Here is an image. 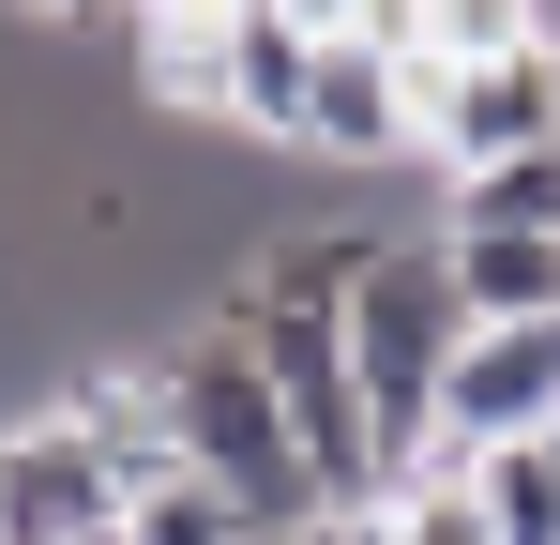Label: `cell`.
<instances>
[{
    "label": "cell",
    "instance_id": "obj_13",
    "mask_svg": "<svg viewBox=\"0 0 560 545\" xmlns=\"http://www.w3.org/2000/svg\"><path fill=\"white\" fill-rule=\"evenodd\" d=\"M258 545H349V515H288V531H258Z\"/></svg>",
    "mask_w": 560,
    "mask_h": 545
},
{
    "label": "cell",
    "instance_id": "obj_9",
    "mask_svg": "<svg viewBox=\"0 0 560 545\" xmlns=\"http://www.w3.org/2000/svg\"><path fill=\"white\" fill-rule=\"evenodd\" d=\"M469 500H485L500 545H560V469H546V440H485V454H469Z\"/></svg>",
    "mask_w": 560,
    "mask_h": 545
},
{
    "label": "cell",
    "instance_id": "obj_12",
    "mask_svg": "<svg viewBox=\"0 0 560 545\" xmlns=\"http://www.w3.org/2000/svg\"><path fill=\"white\" fill-rule=\"evenodd\" d=\"M378 515H394V545H500V531H485V500H469V469H409Z\"/></svg>",
    "mask_w": 560,
    "mask_h": 545
},
{
    "label": "cell",
    "instance_id": "obj_1",
    "mask_svg": "<svg viewBox=\"0 0 560 545\" xmlns=\"http://www.w3.org/2000/svg\"><path fill=\"white\" fill-rule=\"evenodd\" d=\"M334 334H349V379H364V425H378V500L409 485V469H469L455 440H440V363H455L469 334V303H455V272H440V228L409 243H378L364 288L334 303Z\"/></svg>",
    "mask_w": 560,
    "mask_h": 545
},
{
    "label": "cell",
    "instance_id": "obj_14",
    "mask_svg": "<svg viewBox=\"0 0 560 545\" xmlns=\"http://www.w3.org/2000/svg\"><path fill=\"white\" fill-rule=\"evenodd\" d=\"M15 15H46V31H92V15H106V0H15Z\"/></svg>",
    "mask_w": 560,
    "mask_h": 545
},
{
    "label": "cell",
    "instance_id": "obj_7",
    "mask_svg": "<svg viewBox=\"0 0 560 545\" xmlns=\"http://www.w3.org/2000/svg\"><path fill=\"white\" fill-rule=\"evenodd\" d=\"M303 77H318V31L288 0H228V137L303 152Z\"/></svg>",
    "mask_w": 560,
    "mask_h": 545
},
{
    "label": "cell",
    "instance_id": "obj_10",
    "mask_svg": "<svg viewBox=\"0 0 560 545\" xmlns=\"http://www.w3.org/2000/svg\"><path fill=\"white\" fill-rule=\"evenodd\" d=\"M440 228H560V137H546V152L455 167V212H440Z\"/></svg>",
    "mask_w": 560,
    "mask_h": 545
},
{
    "label": "cell",
    "instance_id": "obj_4",
    "mask_svg": "<svg viewBox=\"0 0 560 545\" xmlns=\"http://www.w3.org/2000/svg\"><path fill=\"white\" fill-rule=\"evenodd\" d=\"M303 152H318V167H394V152H424V61L378 46V31H318Z\"/></svg>",
    "mask_w": 560,
    "mask_h": 545
},
{
    "label": "cell",
    "instance_id": "obj_3",
    "mask_svg": "<svg viewBox=\"0 0 560 545\" xmlns=\"http://www.w3.org/2000/svg\"><path fill=\"white\" fill-rule=\"evenodd\" d=\"M424 61V46H409ZM560 137V31H515L485 61H424V152L485 167V152H546Z\"/></svg>",
    "mask_w": 560,
    "mask_h": 545
},
{
    "label": "cell",
    "instance_id": "obj_2",
    "mask_svg": "<svg viewBox=\"0 0 560 545\" xmlns=\"http://www.w3.org/2000/svg\"><path fill=\"white\" fill-rule=\"evenodd\" d=\"M152 379H167V440H183L197 485H228L258 531H288V515H318V469H303V440H288L273 379H258V349L197 303L183 334H152Z\"/></svg>",
    "mask_w": 560,
    "mask_h": 545
},
{
    "label": "cell",
    "instance_id": "obj_15",
    "mask_svg": "<svg viewBox=\"0 0 560 545\" xmlns=\"http://www.w3.org/2000/svg\"><path fill=\"white\" fill-rule=\"evenodd\" d=\"M349 545H394V515H378V500H364V515H349Z\"/></svg>",
    "mask_w": 560,
    "mask_h": 545
},
{
    "label": "cell",
    "instance_id": "obj_8",
    "mask_svg": "<svg viewBox=\"0 0 560 545\" xmlns=\"http://www.w3.org/2000/svg\"><path fill=\"white\" fill-rule=\"evenodd\" d=\"M469 318H560V228H440Z\"/></svg>",
    "mask_w": 560,
    "mask_h": 545
},
{
    "label": "cell",
    "instance_id": "obj_5",
    "mask_svg": "<svg viewBox=\"0 0 560 545\" xmlns=\"http://www.w3.org/2000/svg\"><path fill=\"white\" fill-rule=\"evenodd\" d=\"M560 425V318H469L455 363H440V440H546Z\"/></svg>",
    "mask_w": 560,
    "mask_h": 545
},
{
    "label": "cell",
    "instance_id": "obj_11",
    "mask_svg": "<svg viewBox=\"0 0 560 545\" xmlns=\"http://www.w3.org/2000/svg\"><path fill=\"white\" fill-rule=\"evenodd\" d=\"M121 545H258V515H243L228 485L167 469V485H137V500H121Z\"/></svg>",
    "mask_w": 560,
    "mask_h": 545
},
{
    "label": "cell",
    "instance_id": "obj_6",
    "mask_svg": "<svg viewBox=\"0 0 560 545\" xmlns=\"http://www.w3.org/2000/svg\"><path fill=\"white\" fill-rule=\"evenodd\" d=\"M0 545H121V485L92 469V440L61 409L0 425Z\"/></svg>",
    "mask_w": 560,
    "mask_h": 545
},
{
    "label": "cell",
    "instance_id": "obj_16",
    "mask_svg": "<svg viewBox=\"0 0 560 545\" xmlns=\"http://www.w3.org/2000/svg\"><path fill=\"white\" fill-rule=\"evenodd\" d=\"M546 469H560V425H546Z\"/></svg>",
    "mask_w": 560,
    "mask_h": 545
}]
</instances>
